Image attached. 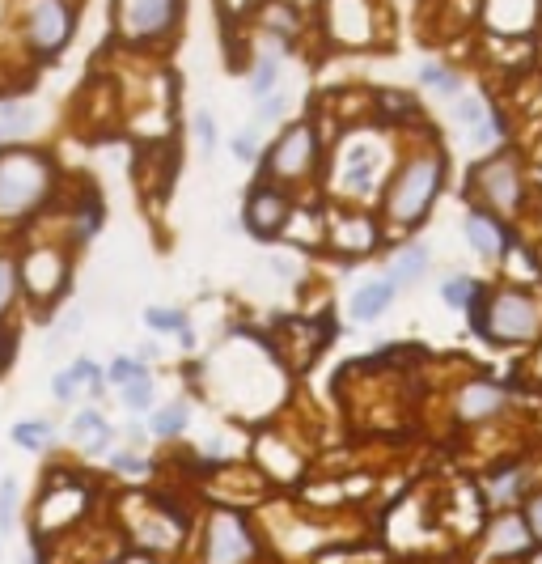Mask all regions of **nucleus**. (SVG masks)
<instances>
[{
  "label": "nucleus",
  "instance_id": "f257e3e1",
  "mask_svg": "<svg viewBox=\"0 0 542 564\" xmlns=\"http://www.w3.org/2000/svg\"><path fill=\"white\" fill-rule=\"evenodd\" d=\"M56 187V162L43 149H0V221H26Z\"/></svg>",
  "mask_w": 542,
  "mask_h": 564
},
{
  "label": "nucleus",
  "instance_id": "f03ea898",
  "mask_svg": "<svg viewBox=\"0 0 542 564\" xmlns=\"http://www.w3.org/2000/svg\"><path fill=\"white\" fill-rule=\"evenodd\" d=\"M475 314V331L492 344H534L542 336V302L526 289H496V293H479V302L471 306Z\"/></svg>",
  "mask_w": 542,
  "mask_h": 564
},
{
  "label": "nucleus",
  "instance_id": "7ed1b4c3",
  "mask_svg": "<svg viewBox=\"0 0 542 564\" xmlns=\"http://www.w3.org/2000/svg\"><path fill=\"white\" fill-rule=\"evenodd\" d=\"M441 183H445V157L437 149L407 157L386 187V221L403 225V229L420 225L428 217V208L437 204Z\"/></svg>",
  "mask_w": 542,
  "mask_h": 564
},
{
  "label": "nucleus",
  "instance_id": "20e7f679",
  "mask_svg": "<svg viewBox=\"0 0 542 564\" xmlns=\"http://www.w3.org/2000/svg\"><path fill=\"white\" fill-rule=\"evenodd\" d=\"M187 0H115V34L128 47L166 43L183 22Z\"/></svg>",
  "mask_w": 542,
  "mask_h": 564
},
{
  "label": "nucleus",
  "instance_id": "39448f33",
  "mask_svg": "<svg viewBox=\"0 0 542 564\" xmlns=\"http://www.w3.org/2000/svg\"><path fill=\"white\" fill-rule=\"evenodd\" d=\"M77 30V9L72 0H22V43L39 60L60 56Z\"/></svg>",
  "mask_w": 542,
  "mask_h": 564
},
{
  "label": "nucleus",
  "instance_id": "423d86ee",
  "mask_svg": "<svg viewBox=\"0 0 542 564\" xmlns=\"http://www.w3.org/2000/svg\"><path fill=\"white\" fill-rule=\"evenodd\" d=\"M471 191L483 208H492V217H517L521 196H526V179H521V162L513 153H492L487 162L475 166Z\"/></svg>",
  "mask_w": 542,
  "mask_h": 564
},
{
  "label": "nucleus",
  "instance_id": "0eeeda50",
  "mask_svg": "<svg viewBox=\"0 0 542 564\" xmlns=\"http://www.w3.org/2000/svg\"><path fill=\"white\" fill-rule=\"evenodd\" d=\"M318 162V132L310 119L288 123V128L271 140L263 157V179L267 183H301Z\"/></svg>",
  "mask_w": 542,
  "mask_h": 564
},
{
  "label": "nucleus",
  "instance_id": "6e6552de",
  "mask_svg": "<svg viewBox=\"0 0 542 564\" xmlns=\"http://www.w3.org/2000/svg\"><path fill=\"white\" fill-rule=\"evenodd\" d=\"M208 564H250L255 560V539H250L246 522L229 509H216L208 518V539H204Z\"/></svg>",
  "mask_w": 542,
  "mask_h": 564
},
{
  "label": "nucleus",
  "instance_id": "1a4fd4ad",
  "mask_svg": "<svg viewBox=\"0 0 542 564\" xmlns=\"http://www.w3.org/2000/svg\"><path fill=\"white\" fill-rule=\"evenodd\" d=\"M17 285H26L39 302L47 297H60L68 285V259L56 251V246H30L17 263Z\"/></svg>",
  "mask_w": 542,
  "mask_h": 564
},
{
  "label": "nucleus",
  "instance_id": "9d476101",
  "mask_svg": "<svg viewBox=\"0 0 542 564\" xmlns=\"http://www.w3.org/2000/svg\"><path fill=\"white\" fill-rule=\"evenodd\" d=\"M242 221H246V229L255 238L271 242L288 221H293V200H288L276 183H259V187H250L246 208H242Z\"/></svg>",
  "mask_w": 542,
  "mask_h": 564
},
{
  "label": "nucleus",
  "instance_id": "9b49d317",
  "mask_svg": "<svg viewBox=\"0 0 542 564\" xmlns=\"http://www.w3.org/2000/svg\"><path fill=\"white\" fill-rule=\"evenodd\" d=\"M327 30L335 43H373V9L365 0H327Z\"/></svg>",
  "mask_w": 542,
  "mask_h": 564
},
{
  "label": "nucleus",
  "instance_id": "f8f14e48",
  "mask_svg": "<svg viewBox=\"0 0 542 564\" xmlns=\"http://www.w3.org/2000/svg\"><path fill=\"white\" fill-rule=\"evenodd\" d=\"M504 403H509V391L500 382H466L458 391V420H466V425L492 420L504 412Z\"/></svg>",
  "mask_w": 542,
  "mask_h": 564
},
{
  "label": "nucleus",
  "instance_id": "ddd939ff",
  "mask_svg": "<svg viewBox=\"0 0 542 564\" xmlns=\"http://www.w3.org/2000/svg\"><path fill=\"white\" fill-rule=\"evenodd\" d=\"M462 229H466V242L475 246V255H483V259H500L504 251H509V242H513V238H509V229L500 225V217L483 213V208L466 213Z\"/></svg>",
  "mask_w": 542,
  "mask_h": 564
},
{
  "label": "nucleus",
  "instance_id": "4468645a",
  "mask_svg": "<svg viewBox=\"0 0 542 564\" xmlns=\"http://www.w3.org/2000/svg\"><path fill=\"white\" fill-rule=\"evenodd\" d=\"M343 191L356 200L377 191V149L373 145H348V153H343Z\"/></svg>",
  "mask_w": 542,
  "mask_h": 564
},
{
  "label": "nucleus",
  "instance_id": "2eb2a0df",
  "mask_svg": "<svg viewBox=\"0 0 542 564\" xmlns=\"http://www.w3.org/2000/svg\"><path fill=\"white\" fill-rule=\"evenodd\" d=\"M77 514H85V488L81 484H72L68 475H56V484H51V497L43 501V518H39V526L47 531H56V526H64V522H72Z\"/></svg>",
  "mask_w": 542,
  "mask_h": 564
},
{
  "label": "nucleus",
  "instance_id": "dca6fc26",
  "mask_svg": "<svg viewBox=\"0 0 542 564\" xmlns=\"http://www.w3.org/2000/svg\"><path fill=\"white\" fill-rule=\"evenodd\" d=\"M530 543H534V535L521 514H500L492 522V531H487V552L492 556H521Z\"/></svg>",
  "mask_w": 542,
  "mask_h": 564
},
{
  "label": "nucleus",
  "instance_id": "f3484780",
  "mask_svg": "<svg viewBox=\"0 0 542 564\" xmlns=\"http://www.w3.org/2000/svg\"><path fill=\"white\" fill-rule=\"evenodd\" d=\"M373 242H377V229L365 213H339L335 217L331 246H339V251H348V255H369Z\"/></svg>",
  "mask_w": 542,
  "mask_h": 564
},
{
  "label": "nucleus",
  "instance_id": "a211bd4d",
  "mask_svg": "<svg viewBox=\"0 0 542 564\" xmlns=\"http://www.w3.org/2000/svg\"><path fill=\"white\" fill-rule=\"evenodd\" d=\"M394 293H399V289H394L390 280H373V285H360V289L352 293V319H356V323L382 319V310H390Z\"/></svg>",
  "mask_w": 542,
  "mask_h": 564
},
{
  "label": "nucleus",
  "instance_id": "6ab92c4d",
  "mask_svg": "<svg viewBox=\"0 0 542 564\" xmlns=\"http://www.w3.org/2000/svg\"><path fill=\"white\" fill-rule=\"evenodd\" d=\"M39 128V111L30 102H0V140H26Z\"/></svg>",
  "mask_w": 542,
  "mask_h": 564
},
{
  "label": "nucleus",
  "instance_id": "aec40b11",
  "mask_svg": "<svg viewBox=\"0 0 542 564\" xmlns=\"http://www.w3.org/2000/svg\"><path fill=\"white\" fill-rule=\"evenodd\" d=\"M72 442L89 454H98L111 446V429H106V420L98 412H77V420H72Z\"/></svg>",
  "mask_w": 542,
  "mask_h": 564
},
{
  "label": "nucleus",
  "instance_id": "412c9836",
  "mask_svg": "<svg viewBox=\"0 0 542 564\" xmlns=\"http://www.w3.org/2000/svg\"><path fill=\"white\" fill-rule=\"evenodd\" d=\"M250 98H267V94H276V85H280V51H263V56L250 64Z\"/></svg>",
  "mask_w": 542,
  "mask_h": 564
},
{
  "label": "nucleus",
  "instance_id": "4be33fe9",
  "mask_svg": "<svg viewBox=\"0 0 542 564\" xmlns=\"http://www.w3.org/2000/svg\"><path fill=\"white\" fill-rule=\"evenodd\" d=\"M424 272H428V251H424V246H407V251L390 263V276H386V280H390L394 289H407V285H415V280H420Z\"/></svg>",
  "mask_w": 542,
  "mask_h": 564
},
{
  "label": "nucleus",
  "instance_id": "5701e85b",
  "mask_svg": "<svg viewBox=\"0 0 542 564\" xmlns=\"http://www.w3.org/2000/svg\"><path fill=\"white\" fill-rule=\"evenodd\" d=\"M521 488H526V471L509 467V471H500V475L487 480V501H492V505H513L521 497Z\"/></svg>",
  "mask_w": 542,
  "mask_h": 564
},
{
  "label": "nucleus",
  "instance_id": "b1692460",
  "mask_svg": "<svg viewBox=\"0 0 542 564\" xmlns=\"http://www.w3.org/2000/svg\"><path fill=\"white\" fill-rule=\"evenodd\" d=\"M420 81L441 98L462 94V73H454V68H445V64H420Z\"/></svg>",
  "mask_w": 542,
  "mask_h": 564
},
{
  "label": "nucleus",
  "instance_id": "393cba45",
  "mask_svg": "<svg viewBox=\"0 0 542 564\" xmlns=\"http://www.w3.org/2000/svg\"><path fill=\"white\" fill-rule=\"evenodd\" d=\"M479 293H483V289L475 285L471 276H449L445 285H441V297H445L449 310H471V306L479 302Z\"/></svg>",
  "mask_w": 542,
  "mask_h": 564
},
{
  "label": "nucleus",
  "instance_id": "a878e982",
  "mask_svg": "<svg viewBox=\"0 0 542 564\" xmlns=\"http://www.w3.org/2000/svg\"><path fill=\"white\" fill-rule=\"evenodd\" d=\"M187 420H191V408H187V403H166L161 412H153L149 429H153L157 437H174V433H183V429H187Z\"/></svg>",
  "mask_w": 542,
  "mask_h": 564
},
{
  "label": "nucleus",
  "instance_id": "bb28decb",
  "mask_svg": "<svg viewBox=\"0 0 542 564\" xmlns=\"http://www.w3.org/2000/svg\"><path fill=\"white\" fill-rule=\"evenodd\" d=\"M13 442L26 450H43L56 442V429H51L47 420H22V425H13Z\"/></svg>",
  "mask_w": 542,
  "mask_h": 564
},
{
  "label": "nucleus",
  "instance_id": "cd10ccee",
  "mask_svg": "<svg viewBox=\"0 0 542 564\" xmlns=\"http://www.w3.org/2000/svg\"><path fill=\"white\" fill-rule=\"evenodd\" d=\"M119 399L128 403L132 412L149 408V403H153V378H149V374H140V378H132V382H123V386H119Z\"/></svg>",
  "mask_w": 542,
  "mask_h": 564
},
{
  "label": "nucleus",
  "instance_id": "c85d7f7f",
  "mask_svg": "<svg viewBox=\"0 0 542 564\" xmlns=\"http://www.w3.org/2000/svg\"><path fill=\"white\" fill-rule=\"evenodd\" d=\"M500 136H504V123H500V115L496 111H487L475 128H471V145H479V149H492V145H500Z\"/></svg>",
  "mask_w": 542,
  "mask_h": 564
},
{
  "label": "nucleus",
  "instance_id": "c756f323",
  "mask_svg": "<svg viewBox=\"0 0 542 564\" xmlns=\"http://www.w3.org/2000/svg\"><path fill=\"white\" fill-rule=\"evenodd\" d=\"M144 323L153 331H183L187 327V314L183 310H170V306H149L144 310Z\"/></svg>",
  "mask_w": 542,
  "mask_h": 564
},
{
  "label": "nucleus",
  "instance_id": "7c9ffc66",
  "mask_svg": "<svg viewBox=\"0 0 542 564\" xmlns=\"http://www.w3.org/2000/svg\"><path fill=\"white\" fill-rule=\"evenodd\" d=\"M487 111H492V107H487V102L479 98V94H458V107H454V119L462 123V128L466 132H471L475 128V123L487 115Z\"/></svg>",
  "mask_w": 542,
  "mask_h": 564
},
{
  "label": "nucleus",
  "instance_id": "2f4dec72",
  "mask_svg": "<svg viewBox=\"0 0 542 564\" xmlns=\"http://www.w3.org/2000/svg\"><path fill=\"white\" fill-rule=\"evenodd\" d=\"M377 102H382V111H386V115H394V119H420V102H415L411 94L390 90V94H382Z\"/></svg>",
  "mask_w": 542,
  "mask_h": 564
},
{
  "label": "nucleus",
  "instance_id": "473e14b6",
  "mask_svg": "<svg viewBox=\"0 0 542 564\" xmlns=\"http://www.w3.org/2000/svg\"><path fill=\"white\" fill-rule=\"evenodd\" d=\"M13 297H17V263L9 255H0V319L13 306Z\"/></svg>",
  "mask_w": 542,
  "mask_h": 564
},
{
  "label": "nucleus",
  "instance_id": "72a5a7b5",
  "mask_svg": "<svg viewBox=\"0 0 542 564\" xmlns=\"http://www.w3.org/2000/svg\"><path fill=\"white\" fill-rule=\"evenodd\" d=\"M72 378H77V386H89V391H102V378H106V369L102 365H94L89 357H81V361H72Z\"/></svg>",
  "mask_w": 542,
  "mask_h": 564
},
{
  "label": "nucleus",
  "instance_id": "f704fd0d",
  "mask_svg": "<svg viewBox=\"0 0 542 564\" xmlns=\"http://www.w3.org/2000/svg\"><path fill=\"white\" fill-rule=\"evenodd\" d=\"M144 374V365L136 361V357H115L111 365H106V378H111L115 386H123V382H132V378H140Z\"/></svg>",
  "mask_w": 542,
  "mask_h": 564
},
{
  "label": "nucleus",
  "instance_id": "c9c22d12",
  "mask_svg": "<svg viewBox=\"0 0 542 564\" xmlns=\"http://www.w3.org/2000/svg\"><path fill=\"white\" fill-rule=\"evenodd\" d=\"M229 149H233V157H238V162H255V157H259V136L255 132H250V128H242L238 136H233L229 140Z\"/></svg>",
  "mask_w": 542,
  "mask_h": 564
},
{
  "label": "nucleus",
  "instance_id": "e433bc0d",
  "mask_svg": "<svg viewBox=\"0 0 542 564\" xmlns=\"http://www.w3.org/2000/svg\"><path fill=\"white\" fill-rule=\"evenodd\" d=\"M284 107H288V102H284L280 94H267V98H259V115H255V123H276V119L284 115Z\"/></svg>",
  "mask_w": 542,
  "mask_h": 564
},
{
  "label": "nucleus",
  "instance_id": "4c0bfd02",
  "mask_svg": "<svg viewBox=\"0 0 542 564\" xmlns=\"http://www.w3.org/2000/svg\"><path fill=\"white\" fill-rule=\"evenodd\" d=\"M13 497H17V484L5 480L0 484V531H9L13 526Z\"/></svg>",
  "mask_w": 542,
  "mask_h": 564
},
{
  "label": "nucleus",
  "instance_id": "58836bf2",
  "mask_svg": "<svg viewBox=\"0 0 542 564\" xmlns=\"http://www.w3.org/2000/svg\"><path fill=\"white\" fill-rule=\"evenodd\" d=\"M195 136H200V149L212 153V145H216V128H212V115H208V111L195 115Z\"/></svg>",
  "mask_w": 542,
  "mask_h": 564
},
{
  "label": "nucleus",
  "instance_id": "ea45409f",
  "mask_svg": "<svg viewBox=\"0 0 542 564\" xmlns=\"http://www.w3.org/2000/svg\"><path fill=\"white\" fill-rule=\"evenodd\" d=\"M51 395H56L60 403H68L72 395H77V378H72V369H64V374L51 378Z\"/></svg>",
  "mask_w": 542,
  "mask_h": 564
},
{
  "label": "nucleus",
  "instance_id": "a19ab883",
  "mask_svg": "<svg viewBox=\"0 0 542 564\" xmlns=\"http://www.w3.org/2000/svg\"><path fill=\"white\" fill-rule=\"evenodd\" d=\"M526 526H530V535H534V539H542V492L526 505Z\"/></svg>",
  "mask_w": 542,
  "mask_h": 564
},
{
  "label": "nucleus",
  "instance_id": "79ce46f5",
  "mask_svg": "<svg viewBox=\"0 0 542 564\" xmlns=\"http://www.w3.org/2000/svg\"><path fill=\"white\" fill-rule=\"evenodd\" d=\"M263 5V0H221V9L229 13V17H242V13H255Z\"/></svg>",
  "mask_w": 542,
  "mask_h": 564
},
{
  "label": "nucleus",
  "instance_id": "37998d69",
  "mask_svg": "<svg viewBox=\"0 0 542 564\" xmlns=\"http://www.w3.org/2000/svg\"><path fill=\"white\" fill-rule=\"evenodd\" d=\"M111 463H115V471H128V475H136L144 463H140V458H132V454H115L111 458Z\"/></svg>",
  "mask_w": 542,
  "mask_h": 564
},
{
  "label": "nucleus",
  "instance_id": "c03bdc74",
  "mask_svg": "<svg viewBox=\"0 0 542 564\" xmlns=\"http://www.w3.org/2000/svg\"><path fill=\"white\" fill-rule=\"evenodd\" d=\"M157 357H161V352H157V344H144V348H140V357H136V361H157Z\"/></svg>",
  "mask_w": 542,
  "mask_h": 564
},
{
  "label": "nucleus",
  "instance_id": "a18cd8bd",
  "mask_svg": "<svg viewBox=\"0 0 542 564\" xmlns=\"http://www.w3.org/2000/svg\"><path fill=\"white\" fill-rule=\"evenodd\" d=\"M5 357H9V348H5V340H0V365H5Z\"/></svg>",
  "mask_w": 542,
  "mask_h": 564
},
{
  "label": "nucleus",
  "instance_id": "49530a36",
  "mask_svg": "<svg viewBox=\"0 0 542 564\" xmlns=\"http://www.w3.org/2000/svg\"><path fill=\"white\" fill-rule=\"evenodd\" d=\"M530 564H542V552H534V556H530Z\"/></svg>",
  "mask_w": 542,
  "mask_h": 564
},
{
  "label": "nucleus",
  "instance_id": "de8ad7c7",
  "mask_svg": "<svg viewBox=\"0 0 542 564\" xmlns=\"http://www.w3.org/2000/svg\"><path fill=\"white\" fill-rule=\"evenodd\" d=\"M538 9H542V0H538Z\"/></svg>",
  "mask_w": 542,
  "mask_h": 564
}]
</instances>
